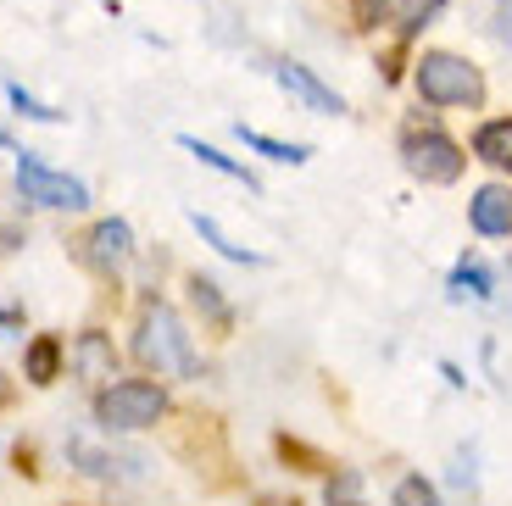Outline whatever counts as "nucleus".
I'll list each match as a JSON object with an SVG mask.
<instances>
[{
  "instance_id": "f257e3e1",
  "label": "nucleus",
  "mask_w": 512,
  "mask_h": 506,
  "mask_svg": "<svg viewBox=\"0 0 512 506\" xmlns=\"http://www.w3.org/2000/svg\"><path fill=\"white\" fill-rule=\"evenodd\" d=\"M134 356L156 373H179V379H201V362L190 351V334H184L179 312L167 301H145L140 329H134Z\"/></svg>"
},
{
  "instance_id": "f03ea898",
  "label": "nucleus",
  "mask_w": 512,
  "mask_h": 506,
  "mask_svg": "<svg viewBox=\"0 0 512 506\" xmlns=\"http://www.w3.org/2000/svg\"><path fill=\"white\" fill-rule=\"evenodd\" d=\"M412 89L423 106H479L485 101V73L457 51H423L412 62Z\"/></svg>"
},
{
  "instance_id": "7ed1b4c3",
  "label": "nucleus",
  "mask_w": 512,
  "mask_h": 506,
  "mask_svg": "<svg viewBox=\"0 0 512 506\" xmlns=\"http://www.w3.org/2000/svg\"><path fill=\"white\" fill-rule=\"evenodd\" d=\"M167 412V390L151 379H117L95 395V423L106 434H140V429H156Z\"/></svg>"
},
{
  "instance_id": "20e7f679",
  "label": "nucleus",
  "mask_w": 512,
  "mask_h": 506,
  "mask_svg": "<svg viewBox=\"0 0 512 506\" xmlns=\"http://www.w3.org/2000/svg\"><path fill=\"white\" fill-rule=\"evenodd\" d=\"M401 156H407V173L423 178V184H457L462 167H468V151H462L451 134H440L435 123H412L401 134Z\"/></svg>"
},
{
  "instance_id": "39448f33",
  "label": "nucleus",
  "mask_w": 512,
  "mask_h": 506,
  "mask_svg": "<svg viewBox=\"0 0 512 506\" xmlns=\"http://www.w3.org/2000/svg\"><path fill=\"white\" fill-rule=\"evenodd\" d=\"M17 190H23V201H34V206H56V212H84V206H90V190H84V178L56 173V167H45L34 151L17 156Z\"/></svg>"
},
{
  "instance_id": "423d86ee",
  "label": "nucleus",
  "mask_w": 512,
  "mask_h": 506,
  "mask_svg": "<svg viewBox=\"0 0 512 506\" xmlns=\"http://www.w3.org/2000/svg\"><path fill=\"white\" fill-rule=\"evenodd\" d=\"M268 73H273V84H279L290 101H301L307 112H323V117H340V112H346L340 89H329L318 73H312V67H301V62H273Z\"/></svg>"
},
{
  "instance_id": "0eeeda50",
  "label": "nucleus",
  "mask_w": 512,
  "mask_h": 506,
  "mask_svg": "<svg viewBox=\"0 0 512 506\" xmlns=\"http://www.w3.org/2000/svg\"><path fill=\"white\" fill-rule=\"evenodd\" d=\"M468 217H474V234H512V190H501V184L474 190Z\"/></svg>"
},
{
  "instance_id": "6e6552de",
  "label": "nucleus",
  "mask_w": 512,
  "mask_h": 506,
  "mask_svg": "<svg viewBox=\"0 0 512 506\" xmlns=\"http://www.w3.org/2000/svg\"><path fill=\"white\" fill-rule=\"evenodd\" d=\"M128 251H134V228H128L123 217H101V223L90 228V262L95 267L128 262Z\"/></svg>"
},
{
  "instance_id": "1a4fd4ad",
  "label": "nucleus",
  "mask_w": 512,
  "mask_h": 506,
  "mask_svg": "<svg viewBox=\"0 0 512 506\" xmlns=\"http://www.w3.org/2000/svg\"><path fill=\"white\" fill-rule=\"evenodd\" d=\"M474 156H479L485 167L512 173V117H490V123L474 128Z\"/></svg>"
},
{
  "instance_id": "9d476101",
  "label": "nucleus",
  "mask_w": 512,
  "mask_h": 506,
  "mask_svg": "<svg viewBox=\"0 0 512 506\" xmlns=\"http://www.w3.org/2000/svg\"><path fill=\"white\" fill-rule=\"evenodd\" d=\"M179 145L184 151L195 156V162L201 167H212V173H223V178H234V184H245V190H262V184H256V173L245 162H234V156H223L218 145H206V140H195V134H179Z\"/></svg>"
},
{
  "instance_id": "9b49d317",
  "label": "nucleus",
  "mask_w": 512,
  "mask_h": 506,
  "mask_svg": "<svg viewBox=\"0 0 512 506\" xmlns=\"http://www.w3.org/2000/svg\"><path fill=\"white\" fill-rule=\"evenodd\" d=\"M23 373H28V384H56V373H62V340L56 334H34L23 351Z\"/></svg>"
},
{
  "instance_id": "f8f14e48",
  "label": "nucleus",
  "mask_w": 512,
  "mask_h": 506,
  "mask_svg": "<svg viewBox=\"0 0 512 506\" xmlns=\"http://www.w3.org/2000/svg\"><path fill=\"white\" fill-rule=\"evenodd\" d=\"M67 456H73L84 473H95V479H117V473H140L145 468L140 456H106V451H95V445H84V440L67 445Z\"/></svg>"
},
{
  "instance_id": "ddd939ff",
  "label": "nucleus",
  "mask_w": 512,
  "mask_h": 506,
  "mask_svg": "<svg viewBox=\"0 0 512 506\" xmlns=\"http://www.w3.org/2000/svg\"><path fill=\"white\" fill-rule=\"evenodd\" d=\"M73 367L84 373V379H112V367H117L112 340H106V334H78V345H73Z\"/></svg>"
},
{
  "instance_id": "4468645a",
  "label": "nucleus",
  "mask_w": 512,
  "mask_h": 506,
  "mask_svg": "<svg viewBox=\"0 0 512 506\" xmlns=\"http://www.w3.org/2000/svg\"><path fill=\"white\" fill-rule=\"evenodd\" d=\"M234 134H240L245 145H251L256 156H268V162H284V167H301L312 156V145H295V140H273V134H256V128L234 123Z\"/></svg>"
},
{
  "instance_id": "2eb2a0df",
  "label": "nucleus",
  "mask_w": 512,
  "mask_h": 506,
  "mask_svg": "<svg viewBox=\"0 0 512 506\" xmlns=\"http://www.w3.org/2000/svg\"><path fill=\"white\" fill-rule=\"evenodd\" d=\"M190 228H195V234H201V240L212 245V251H218V256H229V262H240V267H262V262H268V256H256V251H245V245H234L229 234H223V228H218V217H206V212H190Z\"/></svg>"
},
{
  "instance_id": "dca6fc26",
  "label": "nucleus",
  "mask_w": 512,
  "mask_h": 506,
  "mask_svg": "<svg viewBox=\"0 0 512 506\" xmlns=\"http://www.w3.org/2000/svg\"><path fill=\"white\" fill-rule=\"evenodd\" d=\"M490 290H496V279L485 273V262H457V273H451V295H474V301H490Z\"/></svg>"
},
{
  "instance_id": "f3484780",
  "label": "nucleus",
  "mask_w": 512,
  "mask_h": 506,
  "mask_svg": "<svg viewBox=\"0 0 512 506\" xmlns=\"http://www.w3.org/2000/svg\"><path fill=\"white\" fill-rule=\"evenodd\" d=\"M190 301L201 306V312L212 317L218 329H229V317H234V312H229V301L218 295V284H212V279H201V273H195V279H190Z\"/></svg>"
},
{
  "instance_id": "a211bd4d",
  "label": "nucleus",
  "mask_w": 512,
  "mask_h": 506,
  "mask_svg": "<svg viewBox=\"0 0 512 506\" xmlns=\"http://www.w3.org/2000/svg\"><path fill=\"white\" fill-rule=\"evenodd\" d=\"M6 101H12L17 117H28V123H62V112H56V106L34 101V95H28L23 84H12V78H6Z\"/></svg>"
},
{
  "instance_id": "6ab92c4d",
  "label": "nucleus",
  "mask_w": 512,
  "mask_h": 506,
  "mask_svg": "<svg viewBox=\"0 0 512 506\" xmlns=\"http://www.w3.org/2000/svg\"><path fill=\"white\" fill-rule=\"evenodd\" d=\"M396 506H446V501H440V490L423 473H412V479L396 484Z\"/></svg>"
},
{
  "instance_id": "aec40b11",
  "label": "nucleus",
  "mask_w": 512,
  "mask_h": 506,
  "mask_svg": "<svg viewBox=\"0 0 512 506\" xmlns=\"http://www.w3.org/2000/svg\"><path fill=\"white\" fill-rule=\"evenodd\" d=\"M440 6H446V0H412L407 12H401V39H412L418 28H429V17H435Z\"/></svg>"
},
{
  "instance_id": "412c9836",
  "label": "nucleus",
  "mask_w": 512,
  "mask_h": 506,
  "mask_svg": "<svg viewBox=\"0 0 512 506\" xmlns=\"http://www.w3.org/2000/svg\"><path fill=\"white\" fill-rule=\"evenodd\" d=\"M351 12H357V23H362V28H379L384 17L396 12V0H351Z\"/></svg>"
},
{
  "instance_id": "4be33fe9",
  "label": "nucleus",
  "mask_w": 512,
  "mask_h": 506,
  "mask_svg": "<svg viewBox=\"0 0 512 506\" xmlns=\"http://www.w3.org/2000/svg\"><path fill=\"white\" fill-rule=\"evenodd\" d=\"M17 323H23L17 312H0V329H17Z\"/></svg>"
}]
</instances>
